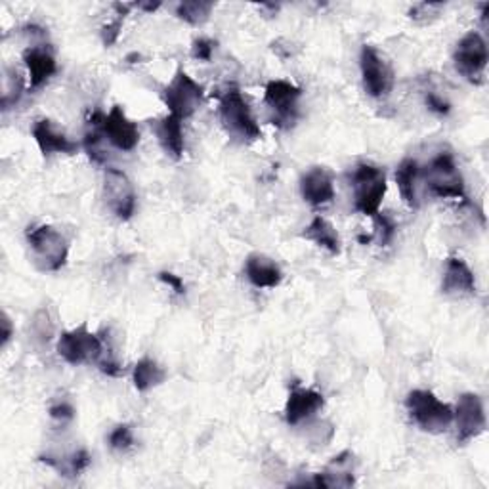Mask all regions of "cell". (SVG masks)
Listing matches in <instances>:
<instances>
[{
  "label": "cell",
  "instance_id": "cell-1",
  "mask_svg": "<svg viewBox=\"0 0 489 489\" xmlns=\"http://www.w3.org/2000/svg\"><path fill=\"white\" fill-rule=\"evenodd\" d=\"M27 243L31 247L35 264L42 271H57L67 262L69 244L65 237L52 226L29 227Z\"/></svg>",
  "mask_w": 489,
  "mask_h": 489
},
{
  "label": "cell",
  "instance_id": "cell-2",
  "mask_svg": "<svg viewBox=\"0 0 489 489\" xmlns=\"http://www.w3.org/2000/svg\"><path fill=\"white\" fill-rule=\"evenodd\" d=\"M352 188L356 210L367 214V217H375L386 195L384 170L375 165L359 163L354 170Z\"/></svg>",
  "mask_w": 489,
  "mask_h": 489
},
{
  "label": "cell",
  "instance_id": "cell-3",
  "mask_svg": "<svg viewBox=\"0 0 489 489\" xmlns=\"http://www.w3.org/2000/svg\"><path fill=\"white\" fill-rule=\"evenodd\" d=\"M220 119L226 131L241 142H254L262 136L249 104L237 89H229L220 96Z\"/></svg>",
  "mask_w": 489,
  "mask_h": 489
},
{
  "label": "cell",
  "instance_id": "cell-4",
  "mask_svg": "<svg viewBox=\"0 0 489 489\" xmlns=\"http://www.w3.org/2000/svg\"><path fill=\"white\" fill-rule=\"evenodd\" d=\"M411 419L419 425L425 433H443L453 423V411L448 404L440 401L428 390H413L406 399Z\"/></svg>",
  "mask_w": 489,
  "mask_h": 489
},
{
  "label": "cell",
  "instance_id": "cell-5",
  "mask_svg": "<svg viewBox=\"0 0 489 489\" xmlns=\"http://www.w3.org/2000/svg\"><path fill=\"white\" fill-rule=\"evenodd\" d=\"M203 86L195 82L184 69H178L175 79L165 89V104L180 121L188 119L203 102Z\"/></svg>",
  "mask_w": 489,
  "mask_h": 489
},
{
  "label": "cell",
  "instance_id": "cell-6",
  "mask_svg": "<svg viewBox=\"0 0 489 489\" xmlns=\"http://www.w3.org/2000/svg\"><path fill=\"white\" fill-rule=\"evenodd\" d=\"M302 90L289 81H270L264 90V104L271 111L273 124L289 128L298 117Z\"/></svg>",
  "mask_w": 489,
  "mask_h": 489
},
{
  "label": "cell",
  "instance_id": "cell-7",
  "mask_svg": "<svg viewBox=\"0 0 489 489\" xmlns=\"http://www.w3.org/2000/svg\"><path fill=\"white\" fill-rule=\"evenodd\" d=\"M57 354H60L67 364L79 365L86 362H96L104 354V342L98 335L90 333L86 323L81 327L67 330L57 342Z\"/></svg>",
  "mask_w": 489,
  "mask_h": 489
},
{
  "label": "cell",
  "instance_id": "cell-8",
  "mask_svg": "<svg viewBox=\"0 0 489 489\" xmlns=\"http://www.w3.org/2000/svg\"><path fill=\"white\" fill-rule=\"evenodd\" d=\"M359 67H362V79L365 92L373 98L388 96L394 89V71L386 62V57L371 45H365L359 54Z\"/></svg>",
  "mask_w": 489,
  "mask_h": 489
},
{
  "label": "cell",
  "instance_id": "cell-9",
  "mask_svg": "<svg viewBox=\"0 0 489 489\" xmlns=\"http://www.w3.org/2000/svg\"><path fill=\"white\" fill-rule=\"evenodd\" d=\"M426 180L430 190L438 197L465 199V180L459 172L451 153H440L426 168Z\"/></svg>",
  "mask_w": 489,
  "mask_h": 489
},
{
  "label": "cell",
  "instance_id": "cell-10",
  "mask_svg": "<svg viewBox=\"0 0 489 489\" xmlns=\"http://www.w3.org/2000/svg\"><path fill=\"white\" fill-rule=\"evenodd\" d=\"M487 45L480 33L470 31L461 39L455 50V67L459 73L467 77L470 82L480 84L487 65Z\"/></svg>",
  "mask_w": 489,
  "mask_h": 489
},
{
  "label": "cell",
  "instance_id": "cell-11",
  "mask_svg": "<svg viewBox=\"0 0 489 489\" xmlns=\"http://www.w3.org/2000/svg\"><path fill=\"white\" fill-rule=\"evenodd\" d=\"M104 197L107 207L119 220H128L136 209L134 185L123 170L107 168L104 178Z\"/></svg>",
  "mask_w": 489,
  "mask_h": 489
},
{
  "label": "cell",
  "instance_id": "cell-12",
  "mask_svg": "<svg viewBox=\"0 0 489 489\" xmlns=\"http://www.w3.org/2000/svg\"><path fill=\"white\" fill-rule=\"evenodd\" d=\"M453 419L457 421V440L461 443L480 436L485 430V413L480 396L463 394L459 398Z\"/></svg>",
  "mask_w": 489,
  "mask_h": 489
},
{
  "label": "cell",
  "instance_id": "cell-13",
  "mask_svg": "<svg viewBox=\"0 0 489 489\" xmlns=\"http://www.w3.org/2000/svg\"><path fill=\"white\" fill-rule=\"evenodd\" d=\"M104 136L121 151H133L140 142L138 126L119 106H115L104 117Z\"/></svg>",
  "mask_w": 489,
  "mask_h": 489
},
{
  "label": "cell",
  "instance_id": "cell-14",
  "mask_svg": "<svg viewBox=\"0 0 489 489\" xmlns=\"http://www.w3.org/2000/svg\"><path fill=\"white\" fill-rule=\"evenodd\" d=\"M325 404V399L320 392L310 390V388H295L289 394L285 406V419L289 425H300L302 421L310 419L313 413H318Z\"/></svg>",
  "mask_w": 489,
  "mask_h": 489
},
{
  "label": "cell",
  "instance_id": "cell-15",
  "mask_svg": "<svg viewBox=\"0 0 489 489\" xmlns=\"http://www.w3.org/2000/svg\"><path fill=\"white\" fill-rule=\"evenodd\" d=\"M33 138L37 142V146L40 148V151L45 155H54V153L73 155L79 150L77 143L71 142L50 119H40L35 123Z\"/></svg>",
  "mask_w": 489,
  "mask_h": 489
},
{
  "label": "cell",
  "instance_id": "cell-16",
  "mask_svg": "<svg viewBox=\"0 0 489 489\" xmlns=\"http://www.w3.org/2000/svg\"><path fill=\"white\" fill-rule=\"evenodd\" d=\"M442 289L445 295H476V279L463 258H448Z\"/></svg>",
  "mask_w": 489,
  "mask_h": 489
},
{
  "label": "cell",
  "instance_id": "cell-17",
  "mask_svg": "<svg viewBox=\"0 0 489 489\" xmlns=\"http://www.w3.org/2000/svg\"><path fill=\"white\" fill-rule=\"evenodd\" d=\"M300 192L310 205H325L335 197L333 176L325 168L315 167L302 176Z\"/></svg>",
  "mask_w": 489,
  "mask_h": 489
},
{
  "label": "cell",
  "instance_id": "cell-18",
  "mask_svg": "<svg viewBox=\"0 0 489 489\" xmlns=\"http://www.w3.org/2000/svg\"><path fill=\"white\" fill-rule=\"evenodd\" d=\"M244 273L258 289H276L281 283V268L264 254H251L244 262Z\"/></svg>",
  "mask_w": 489,
  "mask_h": 489
},
{
  "label": "cell",
  "instance_id": "cell-19",
  "mask_svg": "<svg viewBox=\"0 0 489 489\" xmlns=\"http://www.w3.org/2000/svg\"><path fill=\"white\" fill-rule=\"evenodd\" d=\"M23 62L31 77V89H39L57 71L54 54L45 45L27 48L23 52Z\"/></svg>",
  "mask_w": 489,
  "mask_h": 489
},
{
  "label": "cell",
  "instance_id": "cell-20",
  "mask_svg": "<svg viewBox=\"0 0 489 489\" xmlns=\"http://www.w3.org/2000/svg\"><path fill=\"white\" fill-rule=\"evenodd\" d=\"M352 459H354V455L350 451L340 453L339 457L333 459V463L327 467L325 472L315 474V478L308 484L315 485V487H350V485H354Z\"/></svg>",
  "mask_w": 489,
  "mask_h": 489
},
{
  "label": "cell",
  "instance_id": "cell-21",
  "mask_svg": "<svg viewBox=\"0 0 489 489\" xmlns=\"http://www.w3.org/2000/svg\"><path fill=\"white\" fill-rule=\"evenodd\" d=\"M419 163L415 159H404L398 167L396 182L401 193V199L406 201V205L411 209L421 207V195H419Z\"/></svg>",
  "mask_w": 489,
  "mask_h": 489
},
{
  "label": "cell",
  "instance_id": "cell-22",
  "mask_svg": "<svg viewBox=\"0 0 489 489\" xmlns=\"http://www.w3.org/2000/svg\"><path fill=\"white\" fill-rule=\"evenodd\" d=\"M155 134L159 138V143L163 150L175 157V159H180L184 155V133H182V121L175 115H167L165 119L157 121L155 124Z\"/></svg>",
  "mask_w": 489,
  "mask_h": 489
},
{
  "label": "cell",
  "instance_id": "cell-23",
  "mask_svg": "<svg viewBox=\"0 0 489 489\" xmlns=\"http://www.w3.org/2000/svg\"><path fill=\"white\" fill-rule=\"evenodd\" d=\"M302 237L318 244V247H323L330 254H339L340 253V237L337 234L335 226L323 217H315L310 226L305 229Z\"/></svg>",
  "mask_w": 489,
  "mask_h": 489
},
{
  "label": "cell",
  "instance_id": "cell-24",
  "mask_svg": "<svg viewBox=\"0 0 489 489\" xmlns=\"http://www.w3.org/2000/svg\"><path fill=\"white\" fill-rule=\"evenodd\" d=\"M167 379V373L159 364L150 357H143L134 367V386L138 392H148L153 386H159Z\"/></svg>",
  "mask_w": 489,
  "mask_h": 489
},
{
  "label": "cell",
  "instance_id": "cell-25",
  "mask_svg": "<svg viewBox=\"0 0 489 489\" xmlns=\"http://www.w3.org/2000/svg\"><path fill=\"white\" fill-rule=\"evenodd\" d=\"M212 8L214 4L207 3V0H188V3L178 4L176 13L184 21H188L192 25H201L209 20Z\"/></svg>",
  "mask_w": 489,
  "mask_h": 489
},
{
  "label": "cell",
  "instance_id": "cell-26",
  "mask_svg": "<svg viewBox=\"0 0 489 489\" xmlns=\"http://www.w3.org/2000/svg\"><path fill=\"white\" fill-rule=\"evenodd\" d=\"M109 443H111L113 450H119V451H124V450L131 448V445L134 443V436H133L131 426H128V425H119L111 433Z\"/></svg>",
  "mask_w": 489,
  "mask_h": 489
},
{
  "label": "cell",
  "instance_id": "cell-27",
  "mask_svg": "<svg viewBox=\"0 0 489 489\" xmlns=\"http://www.w3.org/2000/svg\"><path fill=\"white\" fill-rule=\"evenodd\" d=\"M375 220H377V227H379V241H381V244H388V243L392 241V237L396 234L394 220L390 217H388V214H381V212L375 214Z\"/></svg>",
  "mask_w": 489,
  "mask_h": 489
},
{
  "label": "cell",
  "instance_id": "cell-28",
  "mask_svg": "<svg viewBox=\"0 0 489 489\" xmlns=\"http://www.w3.org/2000/svg\"><path fill=\"white\" fill-rule=\"evenodd\" d=\"M214 47H217V42L210 40V39H197L192 47V56L195 57V60L210 62Z\"/></svg>",
  "mask_w": 489,
  "mask_h": 489
},
{
  "label": "cell",
  "instance_id": "cell-29",
  "mask_svg": "<svg viewBox=\"0 0 489 489\" xmlns=\"http://www.w3.org/2000/svg\"><path fill=\"white\" fill-rule=\"evenodd\" d=\"M121 29H123V20H115L111 23H107L104 29H102V39H104V45L106 47H113L115 42H117L119 35H121Z\"/></svg>",
  "mask_w": 489,
  "mask_h": 489
},
{
  "label": "cell",
  "instance_id": "cell-30",
  "mask_svg": "<svg viewBox=\"0 0 489 489\" xmlns=\"http://www.w3.org/2000/svg\"><path fill=\"white\" fill-rule=\"evenodd\" d=\"M50 416H52L54 421L67 423V421H71L75 416V409L64 401V404H57V406L50 408Z\"/></svg>",
  "mask_w": 489,
  "mask_h": 489
},
{
  "label": "cell",
  "instance_id": "cell-31",
  "mask_svg": "<svg viewBox=\"0 0 489 489\" xmlns=\"http://www.w3.org/2000/svg\"><path fill=\"white\" fill-rule=\"evenodd\" d=\"M89 465H90V455L84 450H79L77 453H73V457H71V472L73 474L84 472L86 468H89Z\"/></svg>",
  "mask_w": 489,
  "mask_h": 489
},
{
  "label": "cell",
  "instance_id": "cell-32",
  "mask_svg": "<svg viewBox=\"0 0 489 489\" xmlns=\"http://www.w3.org/2000/svg\"><path fill=\"white\" fill-rule=\"evenodd\" d=\"M426 106L430 109H433V111L440 113V115H448L450 109H451V106L448 102H445L443 98H440L438 94H434V92H428L426 94Z\"/></svg>",
  "mask_w": 489,
  "mask_h": 489
},
{
  "label": "cell",
  "instance_id": "cell-33",
  "mask_svg": "<svg viewBox=\"0 0 489 489\" xmlns=\"http://www.w3.org/2000/svg\"><path fill=\"white\" fill-rule=\"evenodd\" d=\"M159 279L165 285H168L170 289H175L176 295H184L185 293V285H184V281H182L180 276H175V273H170V271H161L159 273Z\"/></svg>",
  "mask_w": 489,
  "mask_h": 489
},
{
  "label": "cell",
  "instance_id": "cell-34",
  "mask_svg": "<svg viewBox=\"0 0 489 489\" xmlns=\"http://www.w3.org/2000/svg\"><path fill=\"white\" fill-rule=\"evenodd\" d=\"M442 8H443V4H428V3H423V4L413 6L411 12H409V16H411L413 20H421V18L430 16V12L438 13Z\"/></svg>",
  "mask_w": 489,
  "mask_h": 489
},
{
  "label": "cell",
  "instance_id": "cell-35",
  "mask_svg": "<svg viewBox=\"0 0 489 489\" xmlns=\"http://www.w3.org/2000/svg\"><path fill=\"white\" fill-rule=\"evenodd\" d=\"M0 325H3V347H6L10 337H12V323H10V318L6 313H3V322H0Z\"/></svg>",
  "mask_w": 489,
  "mask_h": 489
},
{
  "label": "cell",
  "instance_id": "cell-36",
  "mask_svg": "<svg viewBox=\"0 0 489 489\" xmlns=\"http://www.w3.org/2000/svg\"><path fill=\"white\" fill-rule=\"evenodd\" d=\"M159 6H161V3H136L134 4V8H142V10H146V12H155Z\"/></svg>",
  "mask_w": 489,
  "mask_h": 489
}]
</instances>
